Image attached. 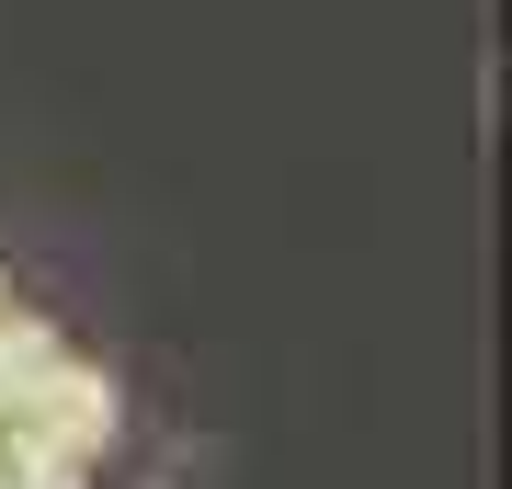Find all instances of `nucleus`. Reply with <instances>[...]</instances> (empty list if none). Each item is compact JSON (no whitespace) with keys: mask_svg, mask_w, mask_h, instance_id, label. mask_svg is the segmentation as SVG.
I'll return each mask as SVG.
<instances>
[{"mask_svg":"<svg viewBox=\"0 0 512 489\" xmlns=\"http://www.w3.org/2000/svg\"><path fill=\"white\" fill-rule=\"evenodd\" d=\"M114 421H126V399H114V376H103V364H80V353H57L35 387L0 399L12 455H46V467H92V455L114 444Z\"/></svg>","mask_w":512,"mask_h":489,"instance_id":"1","label":"nucleus"},{"mask_svg":"<svg viewBox=\"0 0 512 489\" xmlns=\"http://www.w3.org/2000/svg\"><path fill=\"white\" fill-rule=\"evenodd\" d=\"M12 467H23V455H12V433H0V478H12Z\"/></svg>","mask_w":512,"mask_h":489,"instance_id":"2","label":"nucleus"},{"mask_svg":"<svg viewBox=\"0 0 512 489\" xmlns=\"http://www.w3.org/2000/svg\"><path fill=\"white\" fill-rule=\"evenodd\" d=\"M0 319H12V273H0Z\"/></svg>","mask_w":512,"mask_h":489,"instance_id":"3","label":"nucleus"}]
</instances>
